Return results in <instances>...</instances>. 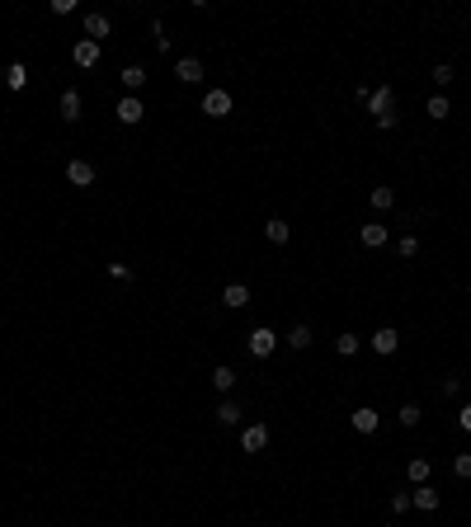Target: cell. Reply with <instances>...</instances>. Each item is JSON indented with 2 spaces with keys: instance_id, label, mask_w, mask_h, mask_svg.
<instances>
[{
  "instance_id": "f546056e",
  "label": "cell",
  "mask_w": 471,
  "mask_h": 527,
  "mask_svg": "<svg viewBox=\"0 0 471 527\" xmlns=\"http://www.w3.org/2000/svg\"><path fill=\"white\" fill-rule=\"evenodd\" d=\"M109 278H118V282H132V268H127V264H109Z\"/></svg>"
},
{
  "instance_id": "8992f818",
  "label": "cell",
  "mask_w": 471,
  "mask_h": 527,
  "mask_svg": "<svg viewBox=\"0 0 471 527\" xmlns=\"http://www.w3.org/2000/svg\"><path fill=\"white\" fill-rule=\"evenodd\" d=\"M203 113L207 118H226V113H231V94L226 90H207L203 94Z\"/></svg>"
},
{
  "instance_id": "4316f807",
  "label": "cell",
  "mask_w": 471,
  "mask_h": 527,
  "mask_svg": "<svg viewBox=\"0 0 471 527\" xmlns=\"http://www.w3.org/2000/svg\"><path fill=\"white\" fill-rule=\"evenodd\" d=\"M392 202H396L392 188H373V207H377V212H392Z\"/></svg>"
},
{
  "instance_id": "9c48e42d",
  "label": "cell",
  "mask_w": 471,
  "mask_h": 527,
  "mask_svg": "<svg viewBox=\"0 0 471 527\" xmlns=\"http://www.w3.org/2000/svg\"><path fill=\"white\" fill-rule=\"evenodd\" d=\"M269 448V429L264 424H250L245 434H240V452H264Z\"/></svg>"
},
{
  "instance_id": "52a82bcc",
  "label": "cell",
  "mask_w": 471,
  "mask_h": 527,
  "mask_svg": "<svg viewBox=\"0 0 471 527\" xmlns=\"http://www.w3.org/2000/svg\"><path fill=\"white\" fill-rule=\"evenodd\" d=\"M349 424H354V434H377L382 415H377L373 405H363V410H354V415H349Z\"/></svg>"
},
{
  "instance_id": "4dcf8cb0",
  "label": "cell",
  "mask_w": 471,
  "mask_h": 527,
  "mask_svg": "<svg viewBox=\"0 0 471 527\" xmlns=\"http://www.w3.org/2000/svg\"><path fill=\"white\" fill-rule=\"evenodd\" d=\"M410 509V495H406V490H396V495H392V513H406Z\"/></svg>"
},
{
  "instance_id": "30bf717a",
  "label": "cell",
  "mask_w": 471,
  "mask_h": 527,
  "mask_svg": "<svg viewBox=\"0 0 471 527\" xmlns=\"http://www.w3.org/2000/svg\"><path fill=\"white\" fill-rule=\"evenodd\" d=\"M221 306H231V311L250 306V287H245V282H226V287H221Z\"/></svg>"
},
{
  "instance_id": "484cf974",
  "label": "cell",
  "mask_w": 471,
  "mask_h": 527,
  "mask_svg": "<svg viewBox=\"0 0 471 527\" xmlns=\"http://www.w3.org/2000/svg\"><path fill=\"white\" fill-rule=\"evenodd\" d=\"M396 254H401V259H415V254H420V240H415V235H401V240H396Z\"/></svg>"
},
{
  "instance_id": "7a4b0ae2",
  "label": "cell",
  "mask_w": 471,
  "mask_h": 527,
  "mask_svg": "<svg viewBox=\"0 0 471 527\" xmlns=\"http://www.w3.org/2000/svg\"><path fill=\"white\" fill-rule=\"evenodd\" d=\"M113 113H118V123H123V127H137L141 118H146V104H141L137 94H123V99H118V109H113Z\"/></svg>"
},
{
  "instance_id": "1f68e13d",
  "label": "cell",
  "mask_w": 471,
  "mask_h": 527,
  "mask_svg": "<svg viewBox=\"0 0 471 527\" xmlns=\"http://www.w3.org/2000/svg\"><path fill=\"white\" fill-rule=\"evenodd\" d=\"M52 15H76V0H52Z\"/></svg>"
},
{
  "instance_id": "9a60e30c",
  "label": "cell",
  "mask_w": 471,
  "mask_h": 527,
  "mask_svg": "<svg viewBox=\"0 0 471 527\" xmlns=\"http://www.w3.org/2000/svg\"><path fill=\"white\" fill-rule=\"evenodd\" d=\"M410 509H424V513H434V509H439V490H429V485H420V490L410 495Z\"/></svg>"
},
{
  "instance_id": "44dd1931",
  "label": "cell",
  "mask_w": 471,
  "mask_h": 527,
  "mask_svg": "<svg viewBox=\"0 0 471 527\" xmlns=\"http://www.w3.org/2000/svg\"><path fill=\"white\" fill-rule=\"evenodd\" d=\"M123 85H127L132 94H137L141 85H146V66H123Z\"/></svg>"
},
{
  "instance_id": "7c38bea8",
  "label": "cell",
  "mask_w": 471,
  "mask_h": 527,
  "mask_svg": "<svg viewBox=\"0 0 471 527\" xmlns=\"http://www.w3.org/2000/svg\"><path fill=\"white\" fill-rule=\"evenodd\" d=\"M288 235H292V226H288L283 217H269L264 221V240H269V245H288Z\"/></svg>"
},
{
  "instance_id": "8fae6325",
  "label": "cell",
  "mask_w": 471,
  "mask_h": 527,
  "mask_svg": "<svg viewBox=\"0 0 471 527\" xmlns=\"http://www.w3.org/2000/svg\"><path fill=\"white\" fill-rule=\"evenodd\" d=\"M66 179H71L76 188H90L94 184V165L90 160H71V165H66Z\"/></svg>"
},
{
  "instance_id": "83f0119b",
  "label": "cell",
  "mask_w": 471,
  "mask_h": 527,
  "mask_svg": "<svg viewBox=\"0 0 471 527\" xmlns=\"http://www.w3.org/2000/svg\"><path fill=\"white\" fill-rule=\"evenodd\" d=\"M288 344H292V349H307V344H311V330H307V325H292V330H288Z\"/></svg>"
},
{
  "instance_id": "cb8c5ba5",
  "label": "cell",
  "mask_w": 471,
  "mask_h": 527,
  "mask_svg": "<svg viewBox=\"0 0 471 527\" xmlns=\"http://www.w3.org/2000/svg\"><path fill=\"white\" fill-rule=\"evenodd\" d=\"M236 419H240V410H236V401H221V405H217V424H226V429H236Z\"/></svg>"
},
{
  "instance_id": "6da1fadb",
  "label": "cell",
  "mask_w": 471,
  "mask_h": 527,
  "mask_svg": "<svg viewBox=\"0 0 471 527\" xmlns=\"http://www.w3.org/2000/svg\"><path fill=\"white\" fill-rule=\"evenodd\" d=\"M368 109H373V123L382 132H392L396 127V99H392V85H382V90H368Z\"/></svg>"
},
{
  "instance_id": "ba28073f",
  "label": "cell",
  "mask_w": 471,
  "mask_h": 527,
  "mask_svg": "<svg viewBox=\"0 0 471 527\" xmlns=\"http://www.w3.org/2000/svg\"><path fill=\"white\" fill-rule=\"evenodd\" d=\"M368 344H373V349H377V353H382V358H392L396 349H401V334H396L392 325H382V330H377V334H373V339H368Z\"/></svg>"
},
{
  "instance_id": "5b68a950",
  "label": "cell",
  "mask_w": 471,
  "mask_h": 527,
  "mask_svg": "<svg viewBox=\"0 0 471 527\" xmlns=\"http://www.w3.org/2000/svg\"><path fill=\"white\" fill-rule=\"evenodd\" d=\"M71 62H76L80 71H90V66H99V43H90V38H80V43L71 47Z\"/></svg>"
},
{
  "instance_id": "4fadbf2b",
  "label": "cell",
  "mask_w": 471,
  "mask_h": 527,
  "mask_svg": "<svg viewBox=\"0 0 471 527\" xmlns=\"http://www.w3.org/2000/svg\"><path fill=\"white\" fill-rule=\"evenodd\" d=\"M359 240L368 249H382V245H387V226H382V221H368V226L359 231Z\"/></svg>"
},
{
  "instance_id": "5bb4252c",
  "label": "cell",
  "mask_w": 471,
  "mask_h": 527,
  "mask_svg": "<svg viewBox=\"0 0 471 527\" xmlns=\"http://www.w3.org/2000/svg\"><path fill=\"white\" fill-rule=\"evenodd\" d=\"M57 113H62L66 123H76V118H80V94H76V90H62V99H57Z\"/></svg>"
},
{
  "instance_id": "ac0fdd59",
  "label": "cell",
  "mask_w": 471,
  "mask_h": 527,
  "mask_svg": "<svg viewBox=\"0 0 471 527\" xmlns=\"http://www.w3.org/2000/svg\"><path fill=\"white\" fill-rule=\"evenodd\" d=\"M406 476H410L415 485H429V476H434V466H429V457H415V462L406 466Z\"/></svg>"
},
{
  "instance_id": "277c9868",
  "label": "cell",
  "mask_w": 471,
  "mask_h": 527,
  "mask_svg": "<svg viewBox=\"0 0 471 527\" xmlns=\"http://www.w3.org/2000/svg\"><path fill=\"white\" fill-rule=\"evenodd\" d=\"M174 80H179V85H198V80H203V62H198V57H179V62H174Z\"/></svg>"
},
{
  "instance_id": "3957f363",
  "label": "cell",
  "mask_w": 471,
  "mask_h": 527,
  "mask_svg": "<svg viewBox=\"0 0 471 527\" xmlns=\"http://www.w3.org/2000/svg\"><path fill=\"white\" fill-rule=\"evenodd\" d=\"M273 344H278V334H273V330H250V334H245V349H250V358H269L273 353Z\"/></svg>"
},
{
  "instance_id": "f1b7e54d",
  "label": "cell",
  "mask_w": 471,
  "mask_h": 527,
  "mask_svg": "<svg viewBox=\"0 0 471 527\" xmlns=\"http://www.w3.org/2000/svg\"><path fill=\"white\" fill-rule=\"evenodd\" d=\"M453 80H457V71H453L448 62H439V66H434V85H453Z\"/></svg>"
},
{
  "instance_id": "2e32d148",
  "label": "cell",
  "mask_w": 471,
  "mask_h": 527,
  "mask_svg": "<svg viewBox=\"0 0 471 527\" xmlns=\"http://www.w3.org/2000/svg\"><path fill=\"white\" fill-rule=\"evenodd\" d=\"M109 15H85V33H90V43H99V38H109Z\"/></svg>"
},
{
  "instance_id": "7402d4cb",
  "label": "cell",
  "mask_w": 471,
  "mask_h": 527,
  "mask_svg": "<svg viewBox=\"0 0 471 527\" xmlns=\"http://www.w3.org/2000/svg\"><path fill=\"white\" fill-rule=\"evenodd\" d=\"M359 349H363L359 334H340V339H335V353H340V358H354Z\"/></svg>"
},
{
  "instance_id": "e0dca14e",
  "label": "cell",
  "mask_w": 471,
  "mask_h": 527,
  "mask_svg": "<svg viewBox=\"0 0 471 527\" xmlns=\"http://www.w3.org/2000/svg\"><path fill=\"white\" fill-rule=\"evenodd\" d=\"M5 85H10V90H24V85H29V66L10 62V66H5Z\"/></svg>"
},
{
  "instance_id": "d4e9b609",
  "label": "cell",
  "mask_w": 471,
  "mask_h": 527,
  "mask_svg": "<svg viewBox=\"0 0 471 527\" xmlns=\"http://www.w3.org/2000/svg\"><path fill=\"white\" fill-rule=\"evenodd\" d=\"M453 476L457 481H471V452H457L453 457Z\"/></svg>"
},
{
  "instance_id": "603a6c76",
  "label": "cell",
  "mask_w": 471,
  "mask_h": 527,
  "mask_svg": "<svg viewBox=\"0 0 471 527\" xmlns=\"http://www.w3.org/2000/svg\"><path fill=\"white\" fill-rule=\"evenodd\" d=\"M396 419H401L406 429H415V424H420V419H424V410H420V405H415V401H406V405H401V410H396Z\"/></svg>"
},
{
  "instance_id": "ffe728a7",
  "label": "cell",
  "mask_w": 471,
  "mask_h": 527,
  "mask_svg": "<svg viewBox=\"0 0 471 527\" xmlns=\"http://www.w3.org/2000/svg\"><path fill=\"white\" fill-rule=\"evenodd\" d=\"M212 386H217L221 396H231V386H236V372L226 367V363H221V367H212Z\"/></svg>"
},
{
  "instance_id": "d6a6232c",
  "label": "cell",
  "mask_w": 471,
  "mask_h": 527,
  "mask_svg": "<svg viewBox=\"0 0 471 527\" xmlns=\"http://www.w3.org/2000/svg\"><path fill=\"white\" fill-rule=\"evenodd\" d=\"M457 424H462V434H471V401L462 405V415H457Z\"/></svg>"
},
{
  "instance_id": "d6986e66",
  "label": "cell",
  "mask_w": 471,
  "mask_h": 527,
  "mask_svg": "<svg viewBox=\"0 0 471 527\" xmlns=\"http://www.w3.org/2000/svg\"><path fill=\"white\" fill-rule=\"evenodd\" d=\"M424 113H429V118H434V123H443V118H448V113H453V104H448V94H434V99H429V104H424Z\"/></svg>"
}]
</instances>
